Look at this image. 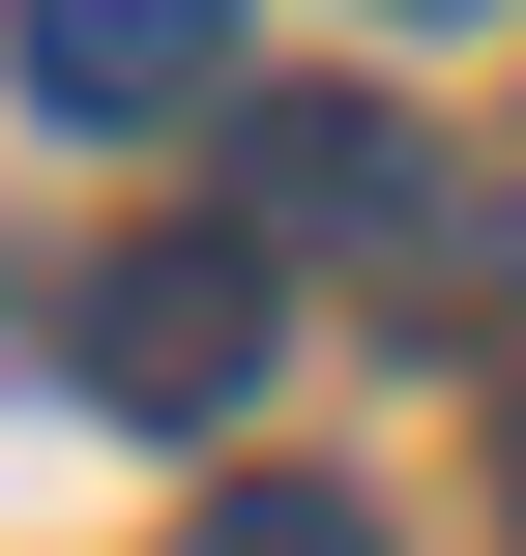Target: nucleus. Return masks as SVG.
Here are the masks:
<instances>
[{
    "label": "nucleus",
    "mask_w": 526,
    "mask_h": 556,
    "mask_svg": "<svg viewBox=\"0 0 526 556\" xmlns=\"http://www.w3.org/2000/svg\"><path fill=\"white\" fill-rule=\"evenodd\" d=\"M0 88H29V117H88V147H146V117H205V88H234V0H0Z\"/></svg>",
    "instance_id": "nucleus-3"
},
{
    "label": "nucleus",
    "mask_w": 526,
    "mask_h": 556,
    "mask_svg": "<svg viewBox=\"0 0 526 556\" xmlns=\"http://www.w3.org/2000/svg\"><path fill=\"white\" fill-rule=\"evenodd\" d=\"M410 29H469V0H410Z\"/></svg>",
    "instance_id": "nucleus-6"
},
{
    "label": "nucleus",
    "mask_w": 526,
    "mask_h": 556,
    "mask_svg": "<svg viewBox=\"0 0 526 556\" xmlns=\"http://www.w3.org/2000/svg\"><path fill=\"white\" fill-rule=\"evenodd\" d=\"M498 498H526V410H498Z\"/></svg>",
    "instance_id": "nucleus-5"
},
{
    "label": "nucleus",
    "mask_w": 526,
    "mask_h": 556,
    "mask_svg": "<svg viewBox=\"0 0 526 556\" xmlns=\"http://www.w3.org/2000/svg\"><path fill=\"white\" fill-rule=\"evenodd\" d=\"M234 176H264V235H322V264H381V293H498V264H526V205H469V176H439L410 117H264Z\"/></svg>",
    "instance_id": "nucleus-2"
},
{
    "label": "nucleus",
    "mask_w": 526,
    "mask_h": 556,
    "mask_svg": "<svg viewBox=\"0 0 526 556\" xmlns=\"http://www.w3.org/2000/svg\"><path fill=\"white\" fill-rule=\"evenodd\" d=\"M176 556H381V498H322V469H264V498H205Z\"/></svg>",
    "instance_id": "nucleus-4"
},
{
    "label": "nucleus",
    "mask_w": 526,
    "mask_h": 556,
    "mask_svg": "<svg viewBox=\"0 0 526 556\" xmlns=\"http://www.w3.org/2000/svg\"><path fill=\"white\" fill-rule=\"evenodd\" d=\"M59 352H88V410H146V440H205L264 352H293V264L264 235H117L88 293H59Z\"/></svg>",
    "instance_id": "nucleus-1"
}]
</instances>
